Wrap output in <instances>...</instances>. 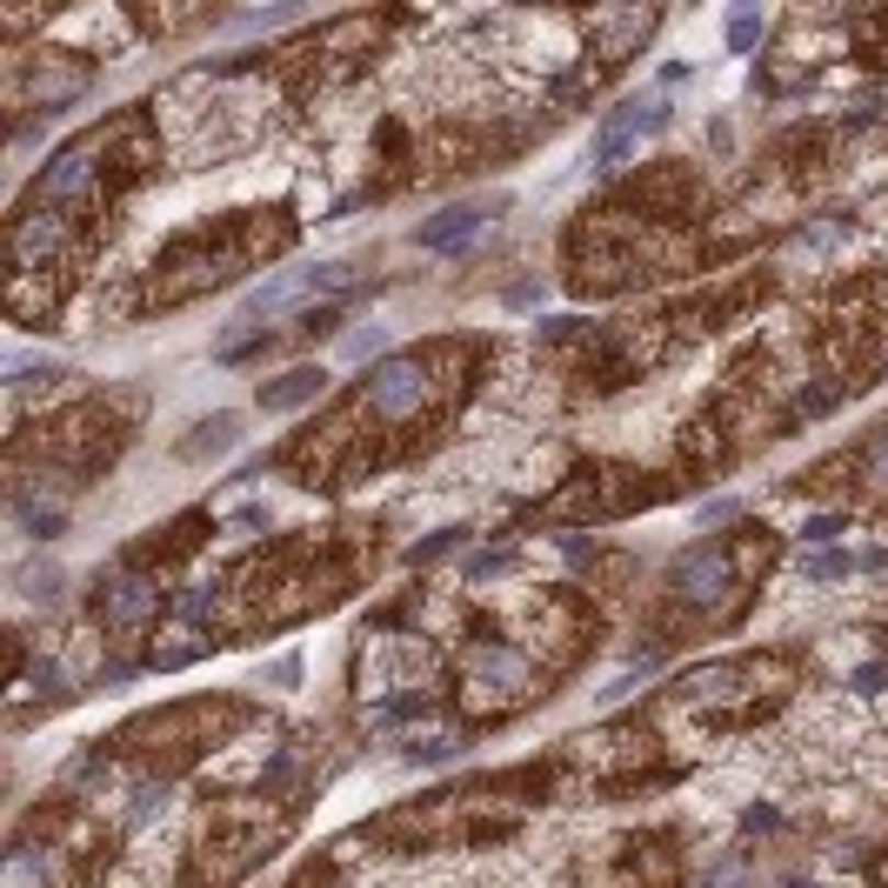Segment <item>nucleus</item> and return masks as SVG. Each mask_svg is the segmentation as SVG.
Masks as SVG:
<instances>
[{"label":"nucleus","mask_w":888,"mask_h":888,"mask_svg":"<svg viewBox=\"0 0 888 888\" xmlns=\"http://www.w3.org/2000/svg\"><path fill=\"white\" fill-rule=\"evenodd\" d=\"M361 401H368V408H374L381 421L415 415L421 401H428V361H421V355H394V361H381V368L368 374Z\"/></svg>","instance_id":"nucleus-1"},{"label":"nucleus","mask_w":888,"mask_h":888,"mask_svg":"<svg viewBox=\"0 0 888 888\" xmlns=\"http://www.w3.org/2000/svg\"><path fill=\"white\" fill-rule=\"evenodd\" d=\"M468 675H474V701H481V695H521V688L535 682L528 655L508 649V641H488V649H474V655H468Z\"/></svg>","instance_id":"nucleus-2"},{"label":"nucleus","mask_w":888,"mask_h":888,"mask_svg":"<svg viewBox=\"0 0 888 888\" xmlns=\"http://www.w3.org/2000/svg\"><path fill=\"white\" fill-rule=\"evenodd\" d=\"M88 181H94V147L80 140V147H67L54 168L41 175V201H47V207H60V201H74V194H88Z\"/></svg>","instance_id":"nucleus-3"},{"label":"nucleus","mask_w":888,"mask_h":888,"mask_svg":"<svg viewBox=\"0 0 888 888\" xmlns=\"http://www.w3.org/2000/svg\"><path fill=\"white\" fill-rule=\"evenodd\" d=\"M481 221H488V214H481V201L441 207L435 221H421V227H415V248H435V255H448V248H461V240H468V234H474Z\"/></svg>","instance_id":"nucleus-4"},{"label":"nucleus","mask_w":888,"mask_h":888,"mask_svg":"<svg viewBox=\"0 0 888 888\" xmlns=\"http://www.w3.org/2000/svg\"><path fill=\"white\" fill-rule=\"evenodd\" d=\"M321 387H328V374H321V368H294V374H281V381H261L255 401H261L268 415H288V408H307Z\"/></svg>","instance_id":"nucleus-5"},{"label":"nucleus","mask_w":888,"mask_h":888,"mask_svg":"<svg viewBox=\"0 0 888 888\" xmlns=\"http://www.w3.org/2000/svg\"><path fill=\"white\" fill-rule=\"evenodd\" d=\"M54 240H60V221H54V214H27V221H14V261H21V268H47Z\"/></svg>","instance_id":"nucleus-6"},{"label":"nucleus","mask_w":888,"mask_h":888,"mask_svg":"<svg viewBox=\"0 0 888 888\" xmlns=\"http://www.w3.org/2000/svg\"><path fill=\"white\" fill-rule=\"evenodd\" d=\"M721 582H729V561H721L715 548H701V554H688V561H682V569H675V588H682L688 602H708V595H715Z\"/></svg>","instance_id":"nucleus-7"},{"label":"nucleus","mask_w":888,"mask_h":888,"mask_svg":"<svg viewBox=\"0 0 888 888\" xmlns=\"http://www.w3.org/2000/svg\"><path fill=\"white\" fill-rule=\"evenodd\" d=\"M240 441V421L234 415H214V421H201V435H188L181 441V461H207V454H227Z\"/></svg>","instance_id":"nucleus-8"},{"label":"nucleus","mask_w":888,"mask_h":888,"mask_svg":"<svg viewBox=\"0 0 888 888\" xmlns=\"http://www.w3.org/2000/svg\"><path fill=\"white\" fill-rule=\"evenodd\" d=\"M268 341V321H234V328L214 341V361H240V355H255Z\"/></svg>","instance_id":"nucleus-9"},{"label":"nucleus","mask_w":888,"mask_h":888,"mask_svg":"<svg viewBox=\"0 0 888 888\" xmlns=\"http://www.w3.org/2000/svg\"><path fill=\"white\" fill-rule=\"evenodd\" d=\"M755 34H762V14H729V47H735V54H749Z\"/></svg>","instance_id":"nucleus-10"},{"label":"nucleus","mask_w":888,"mask_h":888,"mask_svg":"<svg viewBox=\"0 0 888 888\" xmlns=\"http://www.w3.org/2000/svg\"><path fill=\"white\" fill-rule=\"evenodd\" d=\"M147 602H154V588H147V582H127V595L114 602V621H134V615H147Z\"/></svg>","instance_id":"nucleus-11"},{"label":"nucleus","mask_w":888,"mask_h":888,"mask_svg":"<svg viewBox=\"0 0 888 888\" xmlns=\"http://www.w3.org/2000/svg\"><path fill=\"white\" fill-rule=\"evenodd\" d=\"M381 348H387V328H355V335H348V355H355V361H368V355H381Z\"/></svg>","instance_id":"nucleus-12"},{"label":"nucleus","mask_w":888,"mask_h":888,"mask_svg":"<svg viewBox=\"0 0 888 888\" xmlns=\"http://www.w3.org/2000/svg\"><path fill=\"white\" fill-rule=\"evenodd\" d=\"M868 481H881V488H888V435L868 441Z\"/></svg>","instance_id":"nucleus-13"}]
</instances>
